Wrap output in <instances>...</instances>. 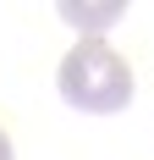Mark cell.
I'll return each instance as SVG.
<instances>
[{
	"mask_svg": "<svg viewBox=\"0 0 154 160\" xmlns=\"http://www.w3.org/2000/svg\"><path fill=\"white\" fill-rule=\"evenodd\" d=\"M55 88H61V99L72 105V111L116 116V111L132 105V88H138V83H132V66H127L105 39H83V44L61 61Z\"/></svg>",
	"mask_w": 154,
	"mask_h": 160,
	"instance_id": "cell-1",
	"label": "cell"
},
{
	"mask_svg": "<svg viewBox=\"0 0 154 160\" xmlns=\"http://www.w3.org/2000/svg\"><path fill=\"white\" fill-rule=\"evenodd\" d=\"M0 160H11V138H6V132H0Z\"/></svg>",
	"mask_w": 154,
	"mask_h": 160,
	"instance_id": "cell-2",
	"label": "cell"
}]
</instances>
